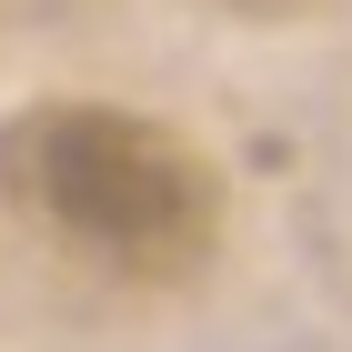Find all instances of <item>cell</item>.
I'll use <instances>...</instances> for the list:
<instances>
[{"instance_id":"6da1fadb","label":"cell","mask_w":352,"mask_h":352,"mask_svg":"<svg viewBox=\"0 0 352 352\" xmlns=\"http://www.w3.org/2000/svg\"><path fill=\"white\" fill-rule=\"evenodd\" d=\"M0 201L111 272H191L221 232V182L171 121L121 101H30L0 121Z\"/></svg>"}]
</instances>
